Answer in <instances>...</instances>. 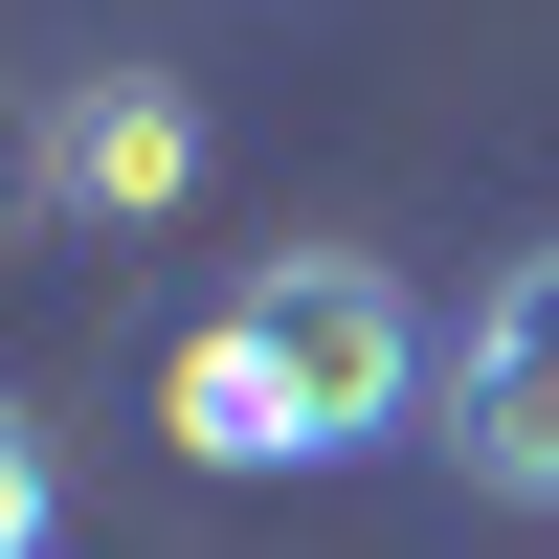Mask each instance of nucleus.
I'll use <instances>...</instances> for the list:
<instances>
[{
	"label": "nucleus",
	"instance_id": "nucleus-1",
	"mask_svg": "<svg viewBox=\"0 0 559 559\" xmlns=\"http://www.w3.org/2000/svg\"><path fill=\"white\" fill-rule=\"evenodd\" d=\"M224 336L269 358V426H292V471L403 448V426H426V381H448V336L403 313V269H381V247H269L247 292H224Z\"/></svg>",
	"mask_w": 559,
	"mask_h": 559
},
{
	"label": "nucleus",
	"instance_id": "nucleus-4",
	"mask_svg": "<svg viewBox=\"0 0 559 559\" xmlns=\"http://www.w3.org/2000/svg\"><path fill=\"white\" fill-rule=\"evenodd\" d=\"M157 426H179V448H202V471H292V426H269V358H247V336H224V313H202V336H179V358H157Z\"/></svg>",
	"mask_w": 559,
	"mask_h": 559
},
{
	"label": "nucleus",
	"instance_id": "nucleus-3",
	"mask_svg": "<svg viewBox=\"0 0 559 559\" xmlns=\"http://www.w3.org/2000/svg\"><path fill=\"white\" fill-rule=\"evenodd\" d=\"M179 179H202V112H179L157 68H90V90H45V202H68V224H157Z\"/></svg>",
	"mask_w": 559,
	"mask_h": 559
},
{
	"label": "nucleus",
	"instance_id": "nucleus-2",
	"mask_svg": "<svg viewBox=\"0 0 559 559\" xmlns=\"http://www.w3.org/2000/svg\"><path fill=\"white\" fill-rule=\"evenodd\" d=\"M426 426H448V471H471L492 515H559V247H515V269L471 292V336H448Z\"/></svg>",
	"mask_w": 559,
	"mask_h": 559
},
{
	"label": "nucleus",
	"instance_id": "nucleus-6",
	"mask_svg": "<svg viewBox=\"0 0 559 559\" xmlns=\"http://www.w3.org/2000/svg\"><path fill=\"white\" fill-rule=\"evenodd\" d=\"M23 224H45V112L0 134V247H23Z\"/></svg>",
	"mask_w": 559,
	"mask_h": 559
},
{
	"label": "nucleus",
	"instance_id": "nucleus-5",
	"mask_svg": "<svg viewBox=\"0 0 559 559\" xmlns=\"http://www.w3.org/2000/svg\"><path fill=\"white\" fill-rule=\"evenodd\" d=\"M45 537H68V471H45V426L0 403V559H45Z\"/></svg>",
	"mask_w": 559,
	"mask_h": 559
}]
</instances>
